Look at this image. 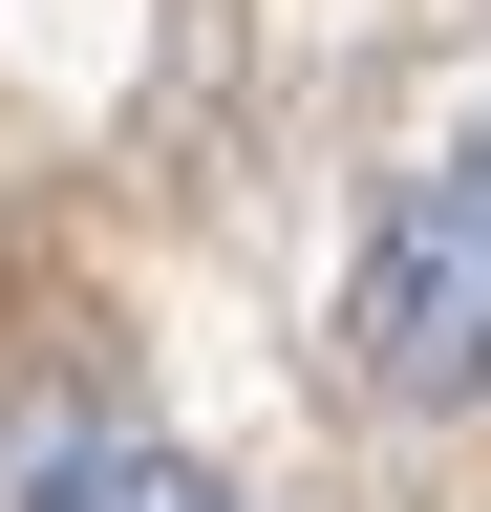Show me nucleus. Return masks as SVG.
Wrapping results in <instances>:
<instances>
[{
  "mask_svg": "<svg viewBox=\"0 0 491 512\" xmlns=\"http://www.w3.org/2000/svg\"><path fill=\"white\" fill-rule=\"evenodd\" d=\"M86 512H214L193 470H129V448H107V470H86Z\"/></svg>",
  "mask_w": 491,
  "mask_h": 512,
  "instance_id": "2",
  "label": "nucleus"
},
{
  "mask_svg": "<svg viewBox=\"0 0 491 512\" xmlns=\"http://www.w3.org/2000/svg\"><path fill=\"white\" fill-rule=\"evenodd\" d=\"M342 342H363V384H385L406 427H427V406H491V128H449V150L385 192Z\"/></svg>",
  "mask_w": 491,
  "mask_h": 512,
  "instance_id": "1",
  "label": "nucleus"
}]
</instances>
